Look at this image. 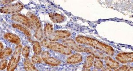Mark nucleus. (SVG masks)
I'll use <instances>...</instances> for the list:
<instances>
[{
	"mask_svg": "<svg viewBox=\"0 0 133 71\" xmlns=\"http://www.w3.org/2000/svg\"><path fill=\"white\" fill-rule=\"evenodd\" d=\"M27 15L33 24V29H35V37L38 40H41L44 37V32L41 28V23L39 19L30 12H28Z\"/></svg>",
	"mask_w": 133,
	"mask_h": 71,
	"instance_id": "5",
	"label": "nucleus"
},
{
	"mask_svg": "<svg viewBox=\"0 0 133 71\" xmlns=\"http://www.w3.org/2000/svg\"><path fill=\"white\" fill-rule=\"evenodd\" d=\"M128 69V66L127 65H123L121 67L117 68L115 71H127Z\"/></svg>",
	"mask_w": 133,
	"mask_h": 71,
	"instance_id": "26",
	"label": "nucleus"
},
{
	"mask_svg": "<svg viewBox=\"0 0 133 71\" xmlns=\"http://www.w3.org/2000/svg\"><path fill=\"white\" fill-rule=\"evenodd\" d=\"M7 61L5 59H2L0 61V69L4 70L7 66Z\"/></svg>",
	"mask_w": 133,
	"mask_h": 71,
	"instance_id": "24",
	"label": "nucleus"
},
{
	"mask_svg": "<svg viewBox=\"0 0 133 71\" xmlns=\"http://www.w3.org/2000/svg\"><path fill=\"white\" fill-rule=\"evenodd\" d=\"M14 1H3L2 2H3V4H9V3H11V2H13Z\"/></svg>",
	"mask_w": 133,
	"mask_h": 71,
	"instance_id": "27",
	"label": "nucleus"
},
{
	"mask_svg": "<svg viewBox=\"0 0 133 71\" xmlns=\"http://www.w3.org/2000/svg\"><path fill=\"white\" fill-rule=\"evenodd\" d=\"M94 66L96 69H101L103 67V63L99 59H96L94 61Z\"/></svg>",
	"mask_w": 133,
	"mask_h": 71,
	"instance_id": "22",
	"label": "nucleus"
},
{
	"mask_svg": "<svg viewBox=\"0 0 133 71\" xmlns=\"http://www.w3.org/2000/svg\"><path fill=\"white\" fill-rule=\"evenodd\" d=\"M23 8V5L21 2H17L2 7L0 9V12L2 13L16 14L21 12Z\"/></svg>",
	"mask_w": 133,
	"mask_h": 71,
	"instance_id": "6",
	"label": "nucleus"
},
{
	"mask_svg": "<svg viewBox=\"0 0 133 71\" xmlns=\"http://www.w3.org/2000/svg\"><path fill=\"white\" fill-rule=\"evenodd\" d=\"M41 56H42V58L43 60L44 61L48 58H49L50 57V53H49V52L47 51H44L42 53Z\"/></svg>",
	"mask_w": 133,
	"mask_h": 71,
	"instance_id": "25",
	"label": "nucleus"
},
{
	"mask_svg": "<svg viewBox=\"0 0 133 71\" xmlns=\"http://www.w3.org/2000/svg\"><path fill=\"white\" fill-rule=\"evenodd\" d=\"M93 71H97V70H93Z\"/></svg>",
	"mask_w": 133,
	"mask_h": 71,
	"instance_id": "32",
	"label": "nucleus"
},
{
	"mask_svg": "<svg viewBox=\"0 0 133 71\" xmlns=\"http://www.w3.org/2000/svg\"><path fill=\"white\" fill-rule=\"evenodd\" d=\"M41 45L43 47L66 55H69L72 53L71 50L66 46L56 42L50 41L45 39L41 41Z\"/></svg>",
	"mask_w": 133,
	"mask_h": 71,
	"instance_id": "3",
	"label": "nucleus"
},
{
	"mask_svg": "<svg viewBox=\"0 0 133 71\" xmlns=\"http://www.w3.org/2000/svg\"><path fill=\"white\" fill-rule=\"evenodd\" d=\"M91 71V70L90 69H86L84 70L83 71Z\"/></svg>",
	"mask_w": 133,
	"mask_h": 71,
	"instance_id": "31",
	"label": "nucleus"
},
{
	"mask_svg": "<svg viewBox=\"0 0 133 71\" xmlns=\"http://www.w3.org/2000/svg\"><path fill=\"white\" fill-rule=\"evenodd\" d=\"M33 45V50L34 53L36 55H39L42 51L41 45L40 43L37 41H33L32 42Z\"/></svg>",
	"mask_w": 133,
	"mask_h": 71,
	"instance_id": "20",
	"label": "nucleus"
},
{
	"mask_svg": "<svg viewBox=\"0 0 133 71\" xmlns=\"http://www.w3.org/2000/svg\"><path fill=\"white\" fill-rule=\"evenodd\" d=\"M42 59L40 57L37 55H33L32 58V61L33 64H39L42 62Z\"/></svg>",
	"mask_w": 133,
	"mask_h": 71,
	"instance_id": "23",
	"label": "nucleus"
},
{
	"mask_svg": "<svg viewBox=\"0 0 133 71\" xmlns=\"http://www.w3.org/2000/svg\"><path fill=\"white\" fill-rule=\"evenodd\" d=\"M12 53V49L10 47H6L0 52V59H4L9 57Z\"/></svg>",
	"mask_w": 133,
	"mask_h": 71,
	"instance_id": "17",
	"label": "nucleus"
},
{
	"mask_svg": "<svg viewBox=\"0 0 133 71\" xmlns=\"http://www.w3.org/2000/svg\"><path fill=\"white\" fill-rule=\"evenodd\" d=\"M76 41L79 44L91 46L96 50L110 56H113L115 53L114 50L111 46L93 38L83 36H79L76 37Z\"/></svg>",
	"mask_w": 133,
	"mask_h": 71,
	"instance_id": "1",
	"label": "nucleus"
},
{
	"mask_svg": "<svg viewBox=\"0 0 133 71\" xmlns=\"http://www.w3.org/2000/svg\"><path fill=\"white\" fill-rule=\"evenodd\" d=\"M22 49V46L21 45H18L16 47L8 64L7 71H14L15 70L20 61Z\"/></svg>",
	"mask_w": 133,
	"mask_h": 71,
	"instance_id": "4",
	"label": "nucleus"
},
{
	"mask_svg": "<svg viewBox=\"0 0 133 71\" xmlns=\"http://www.w3.org/2000/svg\"><path fill=\"white\" fill-rule=\"evenodd\" d=\"M133 53H122L117 55L115 58L121 63L126 64L133 62Z\"/></svg>",
	"mask_w": 133,
	"mask_h": 71,
	"instance_id": "9",
	"label": "nucleus"
},
{
	"mask_svg": "<svg viewBox=\"0 0 133 71\" xmlns=\"http://www.w3.org/2000/svg\"><path fill=\"white\" fill-rule=\"evenodd\" d=\"M24 68L26 71H39L29 59H26L24 62Z\"/></svg>",
	"mask_w": 133,
	"mask_h": 71,
	"instance_id": "15",
	"label": "nucleus"
},
{
	"mask_svg": "<svg viewBox=\"0 0 133 71\" xmlns=\"http://www.w3.org/2000/svg\"><path fill=\"white\" fill-rule=\"evenodd\" d=\"M127 71H133V67H130V68L128 69Z\"/></svg>",
	"mask_w": 133,
	"mask_h": 71,
	"instance_id": "30",
	"label": "nucleus"
},
{
	"mask_svg": "<svg viewBox=\"0 0 133 71\" xmlns=\"http://www.w3.org/2000/svg\"><path fill=\"white\" fill-rule=\"evenodd\" d=\"M3 49H4V46L2 45V43L0 42V52L2 51V50H3Z\"/></svg>",
	"mask_w": 133,
	"mask_h": 71,
	"instance_id": "28",
	"label": "nucleus"
},
{
	"mask_svg": "<svg viewBox=\"0 0 133 71\" xmlns=\"http://www.w3.org/2000/svg\"><path fill=\"white\" fill-rule=\"evenodd\" d=\"M70 36L71 33L68 31L58 30L53 32L47 40L50 41L55 42L61 39L67 38Z\"/></svg>",
	"mask_w": 133,
	"mask_h": 71,
	"instance_id": "8",
	"label": "nucleus"
},
{
	"mask_svg": "<svg viewBox=\"0 0 133 71\" xmlns=\"http://www.w3.org/2000/svg\"><path fill=\"white\" fill-rule=\"evenodd\" d=\"M5 38L10 42L14 43L16 45H20L21 43V40L18 36L12 33H6L4 35Z\"/></svg>",
	"mask_w": 133,
	"mask_h": 71,
	"instance_id": "10",
	"label": "nucleus"
},
{
	"mask_svg": "<svg viewBox=\"0 0 133 71\" xmlns=\"http://www.w3.org/2000/svg\"><path fill=\"white\" fill-rule=\"evenodd\" d=\"M83 60L82 55L79 53L75 54L66 59V62L68 64H75L79 63Z\"/></svg>",
	"mask_w": 133,
	"mask_h": 71,
	"instance_id": "11",
	"label": "nucleus"
},
{
	"mask_svg": "<svg viewBox=\"0 0 133 71\" xmlns=\"http://www.w3.org/2000/svg\"><path fill=\"white\" fill-rule=\"evenodd\" d=\"M12 26L14 28L16 29L17 30H19L20 31L22 32L27 37H31L30 32L29 31V30L26 28V27L24 25L20 24L14 23L12 24Z\"/></svg>",
	"mask_w": 133,
	"mask_h": 71,
	"instance_id": "14",
	"label": "nucleus"
},
{
	"mask_svg": "<svg viewBox=\"0 0 133 71\" xmlns=\"http://www.w3.org/2000/svg\"><path fill=\"white\" fill-rule=\"evenodd\" d=\"M49 15L51 20L54 23H61L64 22L65 19L64 16L59 14L51 13L49 14Z\"/></svg>",
	"mask_w": 133,
	"mask_h": 71,
	"instance_id": "13",
	"label": "nucleus"
},
{
	"mask_svg": "<svg viewBox=\"0 0 133 71\" xmlns=\"http://www.w3.org/2000/svg\"><path fill=\"white\" fill-rule=\"evenodd\" d=\"M12 19L17 22L22 24L26 27L30 29H33V24L31 19L27 16L21 14L17 13L14 14L12 17Z\"/></svg>",
	"mask_w": 133,
	"mask_h": 71,
	"instance_id": "7",
	"label": "nucleus"
},
{
	"mask_svg": "<svg viewBox=\"0 0 133 71\" xmlns=\"http://www.w3.org/2000/svg\"><path fill=\"white\" fill-rule=\"evenodd\" d=\"M106 65L110 69H115L119 66V63L109 56H106L104 58Z\"/></svg>",
	"mask_w": 133,
	"mask_h": 71,
	"instance_id": "12",
	"label": "nucleus"
},
{
	"mask_svg": "<svg viewBox=\"0 0 133 71\" xmlns=\"http://www.w3.org/2000/svg\"><path fill=\"white\" fill-rule=\"evenodd\" d=\"M46 64L51 66H58L61 64V62L59 60L53 57H49L46 60L44 61Z\"/></svg>",
	"mask_w": 133,
	"mask_h": 71,
	"instance_id": "18",
	"label": "nucleus"
},
{
	"mask_svg": "<svg viewBox=\"0 0 133 71\" xmlns=\"http://www.w3.org/2000/svg\"><path fill=\"white\" fill-rule=\"evenodd\" d=\"M102 71H112V70L109 68H103Z\"/></svg>",
	"mask_w": 133,
	"mask_h": 71,
	"instance_id": "29",
	"label": "nucleus"
},
{
	"mask_svg": "<svg viewBox=\"0 0 133 71\" xmlns=\"http://www.w3.org/2000/svg\"><path fill=\"white\" fill-rule=\"evenodd\" d=\"M94 61V57L91 55H89L87 57L86 61L83 65V68L85 69L91 68L92 66Z\"/></svg>",
	"mask_w": 133,
	"mask_h": 71,
	"instance_id": "19",
	"label": "nucleus"
},
{
	"mask_svg": "<svg viewBox=\"0 0 133 71\" xmlns=\"http://www.w3.org/2000/svg\"><path fill=\"white\" fill-rule=\"evenodd\" d=\"M53 32V26L51 24L47 23L44 29V34L47 39L50 37Z\"/></svg>",
	"mask_w": 133,
	"mask_h": 71,
	"instance_id": "16",
	"label": "nucleus"
},
{
	"mask_svg": "<svg viewBox=\"0 0 133 71\" xmlns=\"http://www.w3.org/2000/svg\"><path fill=\"white\" fill-rule=\"evenodd\" d=\"M63 43L69 48L77 52H86L90 54L97 59H104L106 56L103 52L95 50L90 47H87L76 43L71 39H66L63 41Z\"/></svg>",
	"mask_w": 133,
	"mask_h": 71,
	"instance_id": "2",
	"label": "nucleus"
},
{
	"mask_svg": "<svg viewBox=\"0 0 133 71\" xmlns=\"http://www.w3.org/2000/svg\"><path fill=\"white\" fill-rule=\"evenodd\" d=\"M30 53V47L29 46H24L23 49H22V54L23 56L25 58H28Z\"/></svg>",
	"mask_w": 133,
	"mask_h": 71,
	"instance_id": "21",
	"label": "nucleus"
}]
</instances>
